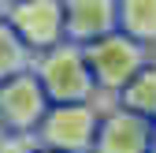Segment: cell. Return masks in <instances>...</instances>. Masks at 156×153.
<instances>
[{
    "label": "cell",
    "mask_w": 156,
    "mask_h": 153,
    "mask_svg": "<svg viewBox=\"0 0 156 153\" xmlns=\"http://www.w3.org/2000/svg\"><path fill=\"white\" fill-rule=\"evenodd\" d=\"M30 71H34V79L41 82L48 105H93L97 86H93V75H89L86 56H82L78 45L60 41L56 49L34 56Z\"/></svg>",
    "instance_id": "obj_1"
},
{
    "label": "cell",
    "mask_w": 156,
    "mask_h": 153,
    "mask_svg": "<svg viewBox=\"0 0 156 153\" xmlns=\"http://www.w3.org/2000/svg\"><path fill=\"white\" fill-rule=\"evenodd\" d=\"M82 56H86V67L93 75V86L104 90V93H119L134 75L149 64L145 60V45L130 41L119 30L101 37V41H93V45H86Z\"/></svg>",
    "instance_id": "obj_2"
},
{
    "label": "cell",
    "mask_w": 156,
    "mask_h": 153,
    "mask_svg": "<svg viewBox=\"0 0 156 153\" xmlns=\"http://www.w3.org/2000/svg\"><path fill=\"white\" fill-rule=\"evenodd\" d=\"M115 15V0H63V41L78 49L101 41L119 30Z\"/></svg>",
    "instance_id": "obj_6"
},
{
    "label": "cell",
    "mask_w": 156,
    "mask_h": 153,
    "mask_svg": "<svg viewBox=\"0 0 156 153\" xmlns=\"http://www.w3.org/2000/svg\"><path fill=\"white\" fill-rule=\"evenodd\" d=\"M4 8H8V0H0V19H4Z\"/></svg>",
    "instance_id": "obj_13"
},
{
    "label": "cell",
    "mask_w": 156,
    "mask_h": 153,
    "mask_svg": "<svg viewBox=\"0 0 156 153\" xmlns=\"http://www.w3.org/2000/svg\"><path fill=\"white\" fill-rule=\"evenodd\" d=\"M30 64H34L30 49L19 41L15 30L0 19V82H8V79H15V75L30 71Z\"/></svg>",
    "instance_id": "obj_10"
},
{
    "label": "cell",
    "mask_w": 156,
    "mask_h": 153,
    "mask_svg": "<svg viewBox=\"0 0 156 153\" xmlns=\"http://www.w3.org/2000/svg\"><path fill=\"white\" fill-rule=\"evenodd\" d=\"M48 112V97L41 82L34 79V71H23L15 79L0 82V131L15 138H30L41 127Z\"/></svg>",
    "instance_id": "obj_5"
},
{
    "label": "cell",
    "mask_w": 156,
    "mask_h": 153,
    "mask_svg": "<svg viewBox=\"0 0 156 153\" xmlns=\"http://www.w3.org/2000/svg\"><path fill=\"white\" fill-rule=\"evenodd\" d=\"M149 153H156V120H152V131H149Z\"/></svg>",
    "instance_id": "obj_12"
},
{
    "label": "cell",
    "mask_w": 156,
    "mask_h": 153,
    "mask_svg": "<svg viewBox=\"0 0 156 153\" xmlns=\"http://www.w3.org/2000/svg\"><path fill=\"white\" fill-rule=\"evenodd\" d=\"M115 23H119V34H126L130 41L149 45L156 41V0H115Z\"/></svg>",
    "instance_id": "obj_8"
},
{
    "label": "cell",
    "mask_w": 156,
    "mask_h": 153,
    "mask_svg": "<svg viewBox=\"0 0 156 153\" xmlns=\"http://www.w3.org/2000/svg\"><path fill=\"white\" fill-rule=\"evenodd\" d=\"M30 153H52V149H37V146H34V149H30Z\"/></svg>",
    "instance_id": "obj_14"
},
{
    "label": "cell",
    "mask_w": 156,
    "mask_h": 153,
    "mask_svg": "<svg viewBox=\"0 0 156 153\" xmlns=\"http://www.w3.org/2000/svg\"><path fill=\"white\" fill-rule=\"evenodd\" d=\"M149 131H152V120L112 108L97 123L93 153H149Z\"/></svg>",
    "instance_id": "obj_7"
},
{
    "label": "cell",
    "mask_w": 156,
    "mask_h": 153,
    "mask_svg": "<svg viewBox=\"0 0 156 153\" xmlns=\"http://www.w3.org/2000/svg\"><path fill=\"white\" fill-rule=\"evenodd\" d=\"M115 101H119L123 112H134V116H141V120H156V67L145 64L119 93H115Z\"/></svg>",
    "instance_id": "obj_9"
},
{
    "label": "cell",
    "mask_w": 156,
    "mask_h": 153,
    "mask_svg": "<svg viewBox=\"0 0 156 153\" xmlns=\"http://www.w3.org/2000/svg\"><path fill=\"white\" fill-rule=\"evenodd\" d=\"M101 108L97 105H48L37 135V149L52 153H93Z\"/></svg>",
    "instance_id": "obj_3"
},
{
    "label": "cell",
    "mask_w": 156,
    "mask_h": 153,
    "mask_svg": "<svg viewBox=\"0 0 156 153\" xmlns=\"http://www.w3.org/2000/svg\"><path fill=\"white\" fill-rule=\"evenodd\" d=\"M4 23L30 49V56H41L63 41V0H8Z\"/></svg>",
    "instance_id": "obj_4"
},
{
    "label": "cell",
    "mask_w": 156,
    "mask_h": 153,
    "mask_svg": "<svg viewBox=\"0 0 156 153\" xmlns=\"http://www.w3.org/2000/svg\"><path fill=\"white\" fill-rule=\"evenodd\" d=\"M34 142L30 138H15V135H4L0 131V153H30Z\"/></svg>",
    "instance_id": "obj_11"
}]
</instances>
